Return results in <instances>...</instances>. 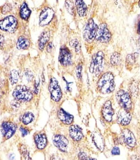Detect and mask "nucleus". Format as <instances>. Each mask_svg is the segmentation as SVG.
Returning <instances> with one entry per match:
<instances>
[{
    "label": "nucleus",
    "mask_w": 140,
    "mask_h": 160,
    "mask_svg": "<svg viewBox=\"0 0 140 160\" xmlns=\"http://www.w3.org/2000/svg\"><path fill=\"white\" fill-rule=\"evenodd\" d=\"M49 90L51 98L54 101L58 102L61 99L62 97V92L56 78H51L49 86Z\"/></svg>",
    "instance_id": "nucleus-7"
},
{
    "label": "nucleus",
    "mask_w": 140,
    "mask_h": 160,
    "mask_svg": "<svg viewBox=\"0 0 140 160\" xmlns=\"http://www.w3.org/2000/svg\"><path fill=\"white\" fill-rule=\"evenodd\" d=\"M112 154L114 155H119L120 154L119 148L116 147L113 148L112 151Z\"/></svg>",
    "instance_id": "nucleus-34"
},
{
    "label": "nucleus",
    "mask_w": 140,
    "mask_h": 160,
    "mask_svg": "<svg viewBox=\"0 0 140 160\" xmlns=\"http://www.w3.org/2000/svg\"><path fill=\"white\" fill-rule=\"evenodd\" d=\"M4 41V38L0 34V46L3 45Z\"/></svg>",
    "instance_id": "nucleus-37"
},
{
    "label": "nucleus",
    "mask_w": 140,
    "mask_h": 160,
    "mask_svg": "<svg viewBox=\"0 0 140 160\" xmlns=\"http://www.w3.org/2000/svg\"><path fill=\"white\" fill-rule=\"evenodd\" d=\"M69 133L70 136L75 141H79L83 137L82 128L78 125H74L70 127Z\"/></svg>",
    "instance_id": "nucleus-16"
},
{
    "label": "nucleus",
    "mask_w": 140,
    "mask_h": 160,
    "mask_svg": "<svg viewBox=\"0 0 140 160\" xmlns=\"http://www.w3.org/2000/svg\"><path fill=\"white\" fill-rule=\"evenodd\" d=\"M65 8L72 15L74 13V5L71 1H66L65 3Z\"/></svg>",
    "instance_id": "nucleus-30"
},
{
    "label": "nucleus",
    "mask_w": 140,
    "mask_h": 160,
    "mask_svg": "<svg viewBox=\"0 0 140 160\" xmlns=\"http://www.w3.org/2000/svg\"><path fill=\"white\" fill-rule=\"evenodd\" d=\"M50 33L48 31H45L42 32L40 37L38 41L39 49L42 51L45 48V45L49 39Z\"/></svg>",
    "instance_id": "nucleus-21"
},
{
    "label": "nucleus",
    "mask_w": 140,
    "mask_h": 160,
    "mask_svg": "<svg viewBox=\"0 0 140 160\" xmlns=\"http://www.w3.org/2000/svg\"><path fill=\"white\" fill-rule=\"evenodd\" d=\"M30 42L28 38L23 36L20 37L17 42V47L18 49H26L29 46Z\"/></svg>",
    "instance_id": "nucleus-22"
},
{
    "label": "nucleus",
    "mask_w": 140,
    "mask_h": 160,
    "mask_svg": "<svg viewBox=\"0 0 140 160\" xmlns=\"http://www.w3.org/2000/svg\"><path fill=\"white\" fill-rule=\"evenodd\" d=\"M122 61L121 55L117 52H114L111 57V63L113 66H116L121 64Z\"/></svg>",
    "instance_id": "nucleus-25"
},
{
    "label": "nucleus",
    "mask_w": 140,
    "mask_h": 160,
    "mask_svg": "<svg viewBox=\"0 0 140 160\" xmlns=\"http://www.w3.org/2000/svg\"><path fill=\"white\" fill-rule=\"evenodd\" d=\"M82 66L81 65H78L77 66L76 69V73L77 78H81L82 75Z\"/></svg>",
    "instance_id": "nucleus-31"
},
{
    "label": "nucleus",
    "mask_w": 140,
    "mask_h": 160,
    "mask_svg": "<svg viewBox=\"0 0 140 160\" xmlns=\"http://www.w3.org/2000/svg\"><path fill=\"white\" fill-rule=\"evenodd\" d=\"M13 95L15 99L22 102L30 101L33 97L31 90L23 85L18 86L14 89Z\"/></svg>",
    "instance_id": "nucleus-3"
},
{
    "label": "nucleus",
    "mask_w": 140,
    "mask_h": 160,
    "mask_svg": "<svg viewBox=\"0 0 140 160\" xmlns=\"http://www.w3.org/2000/svg\"><path fill=\"white\" fill-rule=\"evenodd\" d=\"M52 49V45L51 43H50L48 44V46H47V51L48 52H50L51 50Z\"/></svg>",
    "instance_id": "nucleus-36"
},
{
    "label": "nucleus",
    "mask_w": 140,
    "mask_h": 160,
    "mask_svg": "<svg viewBox=\"0 0 140 160\" xmlns=\"http://www.w3.org/2000/svg\"><path fill=\"white\" fill-rule=\"evenodd\" d=\"M20 131L21 133V135L23 137H25L26 136L28 135L29 133V131L28 128H24V127H21L20 128Z\"/></svg>",
    "instance_id": "nucleus-32"
},
{
    "label": "nucleus",
    "mask_w": 140,
    "mask_h": 160,
    "mask_svg": "<svg viewBox=\"0 0 140 160\" xmlns=\"http://www.w3.org/2000/svg\"><path fill=\"white\" fill-rule=\"evenodd\" d=\"M103 116L106 121L111 122L112 119L114 112L110 101H107L104 104L102 109Z\"/></svg>",
    "instance_id": "nucleus-15"
},
{
    "label": "nucleus",
    "mask_w": 140,
    "mask_h": 160,
    "mask_svg": "<svg viewBox=\"0 0 140 160\" xmlns=\"http://www.w3.org/2000/svg\"><path fill=\"white\" fill-rule=\"evenodd\" d=\"M35 116L31 112H26L22 118L23 123L25 125H28L34 121Z\"/></svg>",
    "instance_id": "nucleus-24"
},
{
    "label": "nucleus",
    "mask_w": 140,
    "mask_h": 160,
    "mask_svg": "<svg viewBox=\"0 0 140 160\" xmlns=\"http://www.w3.org/2000/svg\"><path fill=\"white\" fill-rule=\"evenodd\" d=\"M79 158L81 160H84L86 158V157L84 153H80L79 154Z\"/></svg>",
    "instance_id": "nucleus-35"
},
{
    "label": "nucleus",
    "mask_w": 140,
    "mask_h": 160,
    "mask_svg": "<svg viewBox=\"0 0 140 160\" xmlns=\"http://www.w3.org/2000/svg\"><path fill=\"white\" fill-rule=\"evenodd\" d=\"M53 10L49 8H44L39 16V25L41 26L48 25L51 22L54 16Z\"/></svg>",
    "instance_id": "nucleus-11"
},
{
    "label": "nucleus",
    "mask_w": 140,
    "mask_h": 160,
    "mask_svg": "<svg viewBox=\"0 0 140 160\" xmlns=\"http://www.w3.org/2000/svg\"><path fill=\"white\" fill-rule=\"evenodd\" d=\"M53 143L55 146L63 152H65L68 148V141L65 137L61 135H57L54 137Z\"/></svg>",
    "instance_id": "nucleus-12"
},
{
    "label": "nucleus",
    "mask_w": 140,
    "mask_h": 160,
    "mask_svg": "<svg viewBox=\"0 0 140 160\" xmlns=\"http://www.w3.org/2000/svg\"><path fill=\"white\" fill-rule=\"evenodd\" d=\"M116 97L118 104L123 109L129 111L132 108V101L129 94L124 90H121L117 93Z\"/></svg>",
    "instance_id": "nucleus-5"
},
{
    "label": "nucleus",
    "mask_w": 140,
    "mask_h": 160,
    "mask_svg": "<svg viewBox=\"0 0 140 160\" xmlns=\"http://www.w3.org/2000/svg\"><path fill=\"white\" fill-rule=\"evenodd\" d=\"M70 45L73 48H75V51L76 52H78L80 49V45L79 41L77 39H75L72 40L70 43Z\"/></svg>",
    "instance_id": "nucleus-28"
},
{
    "label": "nucleus",
    "mask_w": 140,
    "mask_h": 160,
    "mask_svg": "<svg viewBox=\"0 0 140 160\" xmlns=\"http://www.w3.org/2000/svg\"><path fill=\"white\" fill-rule=\"evenodd\" d=\"M132 116L128 111L121 109L118 111L117 115V122L122 125H127L129 124Z\"/></svg>",
    "instance_id": "nucleus-14"
},
{
    "label": "nucleus",
    "mask_w": 140,
    "mask_h": 160,
    "mask_svg": "<svg viewBox=\"0 0 140 160\" xmlns=\"http://www.w3.org/2000/svg\"><path fill=\"white\" fill-rule=\"evenodd\" d=\"M98 25L94 22L92 18L90 19L87 22L84 31V37L88 42H92L96 36Z\"/></svg>",
    "instance_id": "nucleus-4"
},
{
    "label": "nucleus",
    "mask_w": 140,
    "mask_h": 160,
    "mask_svg": "<svg viewBox=\"0 0 140 160\" xmlns=\"http://www.w3.org/2000/svg\"><path fill=\"white\" fill-rule=\"evenodd\" d=\"M84 160H97L95 158H86Z\"/></svg>",
    "instance_id": "nucleus-39"
},
{
    "label": "nucleus",
    "mask_w": 140,
    "mask_h": 160,
    "mask_svg": "<svg viewBox=\"0 0 140 160\" xmlns=\"http://www.w3.org/2000/svg\"><path fill=\"white\" fill-rule=\"evenodd\" d=\"M93 141L96 148L100 151H102L105 148V143L103 137L98 131L94 132L92 135Z\"/></svg>",
    "instance_id": "nucleus-17"
},
{
    "label": "nucleus",
    "mask_w": 140,
    "mask_h": 160,
    "mask_svg": "<svg viewBox=\"0 0 140 160\" xmlns=\"http://www.w3.org/2000/svg\"><path fill=\"white\" fill-rule=\"evenodd\" d=\"M17 128V126L12 122H4L1 125V132L4 138L9 139L15 134Z\"/></svg>",
    "instance_id": "nucleus-9"
},
{
    "label": "nucleus",
    "mask_w": 140,
    "mask_h": 160,
    "mask_svg": "<svg viewBox=\"0 0 140 160\" xmlns=\"http://www.w3.org/2000/svg\"><path fill=\"white\" fill-rule=\"evenodd\" d=\"M35 143L37 148L39 149H44L46 147L48 143L46 135L44 133H40L35 135Z\"/></svg>",
    "instance_id": "nucleus-19"
},
{
    "label": "nucleus",
    "mask_w": 140,
    "mask_h": 160,
    "mask_svg": "<svg viewBox=\"0 0 140 160\" xmlns=\"http://www.w3.org/2000/svg\"><path fill=\"white\" fill-rule=\"evenodd\" d=\"M123 139L124 142L131 148H134L136 145V140L133 133L130 130L124 129L122 131Z\"/></svg>",
    "instance_id": "nucleus-13"
},
{
    "label": "nucleus",
    "mask_w": 140,
    "mask_h": 160,
    "mask_svg": "<svg viewBox=\"0 0 140 160\" xmlns=\"http://www.w3.org/2000/svg\"><path fill=\"white\" fill-rule=\"evenodd\" d=\"M96 39L101 42H109L111 38V34L105 23L101 24L98 27Z\"/></svg>",
    "instance_id": "nucleus-8"
},
{
    "label": "nucleus",
    "mask_w": 140,
    "mask_h": 160,
    "mask_svg": "<svg viewBox=\"0 0 140 160\" xmlns=\"http://www.w3.org/2000/svg\"><path fill=\"white\" fill-rule=\"evenodd\" d=\"M104 59V54L102 51H100L93 56L90 66V71L91 73L96 75L101 74L103 71Z\"/></svg>",
    "instance_id": "nucleus-2"
},
{
    "label": "nucleus",
    "mask_w": 140,
    "mask_h": 160,
    "mask_svg": "<svg viewBox=\"0 0 140 160\" xmlns=\"http://www.w3.org/2000/svg\"><path fill=\"white\" fill-rule=\"evenodd\" d=\"M20 152L21 160H31L30 157L29 153L25 146L22 145L21 147Z\"/></svg>",
    "instance_id": "nucleus-27"
},
{
    "label": "nucleus",
    "mask_w": 140,
    "mask_h": 160,
    "mask_svg": "<svg viewBox=\"0 0 140 160\" xmlns=\"http://www.w3.org/2000/svg\"><path fill=\"white\" fill-rule=\"evenodd\" d=\"M98 88L102 94H109L115 89L114 76L112 73L107 72L100 78L98 82Z\"/></svg>",
    "instance_id": "nucleus-1"
},
{
    "label": "nucleus",
    "mask_w": 140,
    "mask_h": 160,
    "mask_svg": "<svg viewBox=\"0 0 140 160\" xmlns=\"http://www.w3.org/2000/svg\"><path fill=\"white\" fill-rule=\"evenodd\" d=\"M52 160H63L60 158H53Z\"/></svg>",
    "instance_id": "nucleus-40"
},
{
    "label": "nucleus",
    "mask_w": 140,
    "mask_h": 160,
    "mask_svg": "<svg viewBox=\"0 0 140 160\" xmlns=\"http://www.w3.org/2000/svg\"><path fill=\"white\" fill-rule=\"evenodd\" d=\"M19 78V74L17 70H13L11 71L10 74V81L12 85H14L18 82Z\"/></svg>",
    "instance_id": "nucleus-26"
},
{
    "label": "nucleus",
    "mask_w": 140,
    "mask_h": 160,
    "mask_svg": "<svg viewBox=\"0 0 140 160\" xmlns=\"http://www.w3.org/2000/svg\"><path fill=\"white\" fill-rule=\"evenodd\" d=\"M77 12L81 17L86 16L87 13V7L86 4L82 1H77L75 2Z\"/></svg>",
    "instance_id": "nucleus-20"
},
{
    "label": "nucleus",
    "mask_w": 140,
    "mask_h": 160,
    "mask_svg": "<svg viewBox=\"0 0 140 160\" xmlns=\"http://www.w3.org/2000/svg\"><path fill=\"white\" fill-rule=\"evenodd\" d=\"M25 75L27 80L29 81H30L33 78V75L32 72L30 71H27L25 72Z\"/></svg>",
    "instance_id": "nucleus-33"
},
{
    "label": "nucleus",
    "mask_w": 140,
    "mask_h": 160,
    "mask_svg": "<svg viewBox=\"0 0 140 160\" xmlns=\"http://www.w3.org/2000/svg\"><path fill=\"white\" fill-rule=\"evenodd\" d=\"M59 61L61 65L66 67L70 65L71 63V54L67 47H61L60 49Z\"/></svg>",
    "instance_id": "nucleus-10"
},
{
    "label": "nucleus",
    "mask_w": 140,
    "mask_h": 160,
    "mask_svg": "<svg viewBox=\"0 0 140 160\" xmlns=\"http://www.w3.org/2000/svg\"><path fill=\"white\" fill-rule=\"evenodd\" d=\"M18 21L13 16H8L0 21V29L6 32H12L18 26Z\"/></svg>",
    "instance_id": "nucleus-6"
},
{
    "label": "nucleus",
    "mask_w": 140,
    "mask_h": 160,
    "mask_svg": "<svg viewBox=\"0 0 140 160\" xmlns=\"http://www.w3.org/2000/svg\"><path fill=\"white\" fill-rule=\"evenodd\" d=\"M58 115L59 119L64 124L70 125L73 121V116L68 113L62 108L59 110Z\"/></svg>",
    "instance_id": "nucleus-18"
},
{
    "label": "nucleus",
    "mask_w": 140,
    "mask_h": 160,
    "mask_svg": "<svg viewBox=\"0 0 140 160\" xmlns=\"http://www.w3.org/2000/svg\"><path fill=\"white\" fill-rule=\"evenodd\" d=\"M136 57L133 54H130L127 56L126 58L127 63L129 65H132L135 62Z\"/></svg>",
    "instance_id": "nucleus-29"
},
{
    "label": "nucleus",
    "mask_w": 140,
    "mask_h": 160,
    "mask_svg": "<svg viewBox=\"0 0 140 160\" xmlns=\"http://www.w3.org/2000/svg\"><path fill=\"white\" fill-rule=\"evenodd\" d=\"M31 14V10L29 8L28 5L24 2L21 5L20 12V16L21 18L25 20H27L29 18Z\"/></svg>",
    "instance_id": "nucleus-23"
},
{
    "label": "nucleus",
    "mask_w": 140,
    "mask_h": 160,
    "mask_svg": "<svg viewBox=\"0 0 140 160\" xmlns=\"http://www.w3.org/2000/svg\"><path fill=\"white\" fill-rule=\"evenodd\" d=\"M9 160H15V157L14 154H11L9 157Z\"/></svg>",
    "instance_id": "nucleus-38"
}]
</instances>
